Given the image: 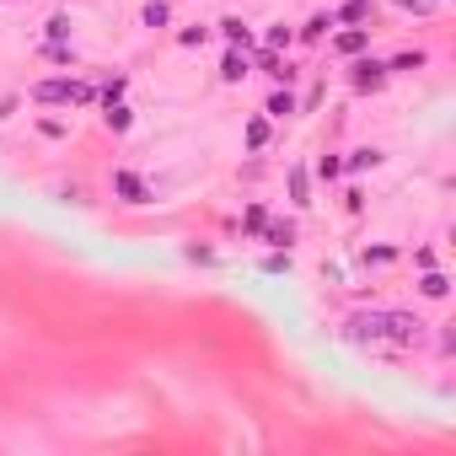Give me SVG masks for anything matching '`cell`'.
I'll return each mask as SVG.
<instances>
[{"label":"cell","mask_w":456,"mask_h":456,"mask_svg":"<svg viewBox=\"0 0 456 456\" xmlns=\"http://www.w3.org/2000/svg\"><path fill=\"white\" fill-rule=\"evenodd\" d=\"M354 338H392V344H419V333L424 322L408 317V311H365V317H354L349 322Z\"/></svg>","instance_id":"6da1fadb"},{"label":"cell","mask_w":456,"mask_h":456,"mask_svg":"<svg viewBox=\"0 0 456 456\" xmlns=\"http://www.w3.org/2000/svg\"><path fill=\"white\" fill-rule=\"evenodd\" d=\"M392 70L387 64H376V60H360L354 64V91H381V81H387Z\"/></svg>","instance_id":"7a4b0ae2"},{"label":"cell","mask_w":456,"mask_h":456,"mask_svg":"<svg viewBox=\"0 0 456 456\" xmlns=\"http://www.w3.org/2000/svg\"><path fill=\"white\" fill-rule=\"evenodd\" d=\"M113 188L124 193V204H150V188L140 183L134 172H119V177H113Z\"/></svg>","instance_id":"3957f363"},{"label":"cell","mask_w":456,"mask_h":456,"mask_svg":"<svg viewBox=\"0 0 456 456\" xmlns=\"http://www.w3.org/2000/svg\"><path fill=\"white\" fill-rule=\"evenodd\" d=\"M220 33H226L231 49H247V43H252V27H247L242 17H226V21H220Z\"/></svg>","instance_id":"277c9868"},{"label":"cell","mask_w":456,"mask_h":456,"mask_svg":"<svg viewBox=\"0 0 456 456\" xmlns=\"http://www.w3.org/2000/svg\"><path fill=\"white\" fill-rule=\"evenodd\" d=\"M70 91H76L70 81H43V86H33V97H38V103H70Z\"/></svg>","instance_id":"5b68a950"},{"label":"cell","mask_w":456,"mask_h":456,"mask_svg":"<svg viewBox=\"0 0 456 456\" xmlns=\"http://www.w3.org/2000/svg\"><path fill=\"white\" fill-rule=\"evenodd\" d=\"M247 70H252V64H247V54H242V49H231L226 64H220V76H226V81H247Z\"/></svg>","instance_id":"8992f818"},{"label":"cell","mask_w":456,"mask_h":456,"mask_svg":"<svg viewBox=\"0 0 456 456\" xmlns=\"http://www.w3.org/2000/svg\"><path fill=\"white\" fill-rule=\"evenodd\" d=\"M290 199H295V204H301V209L311 204V188H306V172H301V166H295V172H290Z\"/></svg>","instance_id":"52a82bcc"},{"label":"cell","mask_w":456,"mask_h":456,"mask_svg":"<svg viewBox=\"0 0 456 456\" xmlns=\"http://www.w3.org/2000/svg\"><path fill=\"white\" fill-rule=\"evenodd\" d=\"M269 113H274V119H290V113H295V97H290V91H274V97H269Z\"/></svg>","instance_id":"ba28073f"},{"label":"cell","mask_w":456,"mask_h":456,"mask_svg":"<svg viewBox=\"0 0 456 456\" xmlns=\"http://www.w3.org/2000/svg\"><path fill=\"white\" fill-rule=\"evenodd\" d=\"M263 231H269L274 247H290V242H295V226H290V220H279V226H263Z\"/></svg>","instance_id":"9c48e42d"},{"label":"cell","mask_w":456,"mask_h":456,"mask_svg":"<svg viewBox=\"0 0 456 456\" xmlns=\"http://www.w3.org/2000/svg\"><path fill=\"white\" fill-rule=\"evenodd\" d=\"M103 119H107V129H129V107H124V103H107Z\"/></svg>","instance_id":"30bf717a"},{"label":"cell","mask_w":456,"mask_h":456,"mask_svg":"<svg viewBox=\"0 0 456 456\" xmlns=\"http://www.w3.org/2000/svg\"><path fill=\"white\" fill-rule=\"evenodd\" d=\"M166 21H172L166 0H150V6H146V27H166Z\"/></svg>","instance_id":"8fae6325"},{"label":"cell","mask_w":456,"mask_h":456,"mask_svg":"<svg viewBox=\"0 0 456 456\" xmlns=\"http://www.w3.org/2000/svg\"><path fill=\"white\" fill-rule=\"evenodd\" d=\"M419 290L430 295V301H440V295H446V274H424V279H419Z\"/></svg>","instance_id":"7c38bea8"},{"label":"cell","mask_w":456,"mask_h":456,"mask_svg":"<svg viewBox=\"0 0 456 456\" xmlns=\"http://www.w3.org/2000/svg\"><path fill=\"white\" fill-rule=\"evenodd\" d=\"M365 43H371V33H344V38H338V54H360Z\"/></svg>","instance_id":"4fadbf2b"},{"label":"cell","mask_w":456,"mask_h":456,"mask_svg":"<svg viewBox=\"0 0 456 456\" xmlns=\"http://www.w3.org/2000/svg\"><path fill=\"white\" fill-rule=\"evenodd\" d=\"M247 146H252V150L269 146V124H263V119H252V124H247Z\"/></svg>","instance_id":"5bb4252c"},{"label":"cell","mask_w":456,"mask_h":456,"mask_svg":"<svg viewBox=\"0 0 456 456\" xmlns=\"http://www.w3.org/2000/svg\"><path fill=\"white\" fill-rule=\"evenodd\" d=\"M204 38H209V27H183V33H177V43H183V49H199Z\"/></svg>","instance_id":"9a60e30c"},{"label":"cell","mask_w":456,"mask_h":456,"mask_svg":"<svg viewBox=\"0 0 456 456\" xmlns=\"http://www.w3.org/2000/svg\"><path fill=\"white\" fill-rule=\"evenodd\" d=\"M338 17H344V21H365V17H371V11H365V0H349V6L338 11Z\"/></svg>","instance_id":"2e32d148"},{"label":"cell","mask_w":456,"mask_h":456,"mask_svg":"<svg viewBox=\"0 0 456 456\" xmlns=\"http://www.w3.org/2000/svg\"><path fill=\"white\" fill-rule=\"evenodd\" d=\"M49 38H54V43L70 38V17H54V21H49Z\"/></svg>","instance_id":"e0dca14e"},{"label":"cell","mask_w":456,"mask_h":456,"mask_svg":"<svg viewBox=\"0 0 456 456\" xmlns=\"http://www.w3.org/2000/svg\"><path fill=\"white\" fill-rule=\"evenodd\" d=\"M376 161H381V150H354V156H349L354 172H360V166H376Z\"/></svg>","instance_id":"ac0fdd59"},{"label":"cell","mask_w":456,"mask_h":456,"mask_svg":"<svg viewBox=\"0 0 456 456\" xmlns=\"http://www.w3.org/2000/svg\"><path fill=\"white\" fill-rule=\"evenodd\" d=\"M328 27H333V17H311V21H306V38L317 43V38H322V33H328Z\"/></svg>","instance_id":"d6986e66"},{"label":"cell","mask_w":456,"mask_h":456,"mask_svg":"<svg viewBox=\"0 0 456 456\" xmlns=\"http://www.w3.org/2000/svg\"><path fill=\"white\" fill-rule=\"evenodd\" d=\"M419 64H424V54H397L387 70H419Z\"/></svg>","instance_id":"ffe728a7"},{"label":"cell","mask_w":456,"mask_h":456,"mask_svg":"<svg viewBox=\"0 0 456 456\" xmlns=\"http://www.w3.org/2000/svg\"><path fill=\"white\" fill-rule=\"evenodd\" d=\"M285 43H290V27H285V21H279V27H269V49H285Z\"/></svg>","instance_id":"44dd1931"},{"label":"cell","mask_w":456,"mask_h":456,"mask_svg":"<svg viewBox=\"0 0 456 456\" xmlns=\"http://www.w3.org/2000/svg\"><path fill=\"white\" fill-rule=\"evenodd\" d=\"M392 258H397L392 247H371V252H365V263H392Z\"/></svg>","instance_id":"7402d4cb"},{"label":"cell","mask_w":456,"mask_h":456,"mask_svg":"<svg viewBox=\"0 0 456 456\" xmlns=\"http://www.w3.org/2000/svg\"><path fill=\"white\" fill-rule=\"evenodd\" d=\"M397 6H403V11H430L435 0H397Z\"/></svg>","instance_id":"603a6c76"}]
</instances>
